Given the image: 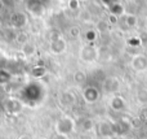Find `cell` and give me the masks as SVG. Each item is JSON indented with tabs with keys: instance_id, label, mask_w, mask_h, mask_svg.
<instances>
[{
	"instance_id": "cell-2",
	"label": "cell",
	"mask_w": 147,
	"mask_h": 139,
	"mask_svg": "<svg viewBox=\"0 0 147 139\" xmlns=\"http://www.w3.org/2000/svg\"><path fill=\"white\" fill-rule=\"evenodd\" d=\"M84 98H85V100L88 103H93V101H96L98 99V92H97L96 88L89 87L84 91Z\"/></svg>"
},
{
	"instance_id": "cell-4",
	"label": "cell",
	"mask_w": 147,
	"mask_h": 139,
	"mask_svg": "<svg viewBox=\"0 0 147 139\" xmlns=\"http://www.w3.org/2000/svg\"><path fill=\"white\" fill-rule=\"evenodd\" d=\"M54 139H69L67 138V135H61V134H57L56 135V138Z\"/></svg>"
},
{
	"instance_id": "cell-6",
	"label": "cell",
	"mask_w": 147,
	"mask_h": 139,
	"mask_svg": "<svg viewBox=\"0 0 147 139\" xmlns=\"http://www.w3.org/2000/svg\"><path fill=\"white\" fill-rule=\"evenodd\" d=\"M41 139H45V138H41Z\"/></svg>"
},
{
	"instance_id": "cell-3",
	"label": "cell",
	"mask_w": 147,
	"mask_h": 139,
	"mask_svg": "<svg viewBox=\"0 0 147 139\" xmlns=\"http://www.w3.org/2000/svg\"><path fill=\"white\" fill-rule=\"evenodd\" d=\"M111 105H112V108L116 109V111H121V109L125 107V104H124V100H123L121 98H114L111 101Z\"/></svg>"
},
{
	"instance_id": "cell-1",
	"label": "cell",
	"mask_w": 147,
	"mask_h": 139,
	"mask_svg": "<svg viewBox=\"0 0 147 139\" xmlns=\"http://www.w3.org/2000/svg\"><path fill=\"white\" fill-rule=\"evenodd\" d=\"M74 121L69 117H63L62 120H59L58 124H57L56 129H57V134H61V135H67L74 130Z\"/></svg>"
},
{
	"instance_id": "cell-5",
	"label": "cell",
	"mask_w": 147,
	"mask_h": 139,
	"mask_svg": "<svg viewBox=\"0 0 147 139\" xmlns=\"http://www.w3.org/2000/svg\"><path fill=\"white\" fill-rule=\"evenodd\" d=\"M20 139H30V138H28V137H27V135H22V137H21Z\"/></svg>"
}]
</instances>
